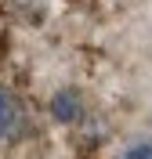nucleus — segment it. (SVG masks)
<instances>
[{"label":"nucleus","mask_w":152,"mask_h":159,"mask_svg":"<svg viewBox=\"0 0 152 159\" xmlns=\"http://www.w3.org/2000/svg\"><path fill=\"white\" fill-rule=\"evenodd\" d=\"M51 116L58 119V123H65V127H72V123H80L83 119V94L72 87H62L54 98H51Z\"/></svg>","instance_id":"f03ea898"},{"label":"nucleus","mask_w":152,"mask_h":159,"mask_svg":"<svg viewBox=\"0 0 152 159\" xmlns=\"http://www.w3.org/2000/svg\"><path fill=\"white\" fill-rule=\"evenodd\" d=\"M120 159H152V138H134L123 145Z\"/></svg>","instance_id":"7ed1b4c3"},{"label":"nucleus","mask_w":152,"mask_h":159,"mask_svg":"<svg viewBox=\"0 0 152 159\" xmlns=\"http://www.w3.org/2000/svg\"><path fill=\"white\" fill-rule=\"evenodd\" d=\"M25 130V105L18 101V94L7 87H0V141H11Z\"/></svg>","instance_id":"f257e3e1"}]
</instances>
